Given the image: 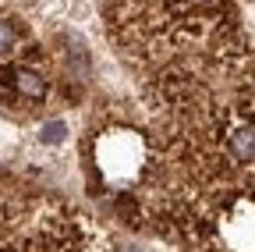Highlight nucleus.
<instances>
[{
    "mask_svg": "<svg viewBox=\"0 0 255 252\" xmlns=\"http://www.w3.org/2000/svg\"><path fill=\"white\" fill-rule=\"evenodd\" d=\"M227 149L241 164H255V128L252 124H234L227 132Z\"/></svg>",
    "mask_w": 255,
    "mask_h": 252,
    "instance_id": "f257e3e1",
    "label": "nucleus"
},
{
    "mask_svg": "<svg viewBox=\"0 0 255 252\" xmlns=\"http://www.w3.org/2000/svg\"><path fill=\"white\" fill-rule=\"evenodd\" d=\"M11 85H14V92L21 100H43L46 96V78L39 71H32V68H14Z\"/></svg>",
    "mask_w": 255,
    "mask_h": 252,
    "instance_id": "f03ea898",
    "label": "nucleus"
},
{
    "mask_svg": "<svg viewBox=\"0 0 255 252\" xmlns=\"http://www.w3.org/2000/svg\"><path fill=\"white\" fill-rule=\"evenodd\" d=\"M64 139H68V121H60V117L46 121L39 128V142H46V146H60Z\"/></svg>",
    "mask_w": 255,
    "mask_h": 252,
    "instance_id": "7ed1b4c3",
    "label": "nucleus"
},
{
    "mask_svg": "<svg viewBox=\"0 0 255 252\" xmlns=\"http://www.w3.org/2000/svg\"><path fill=\"white\" fill-rule=\"evenodd\" d=\"M18 43H21V32H18V25L0 18V57L14 53V50H18Z\"/></svg>",
    "mask_w": 255,
    "mask_h": 252,
    "instance_id": "20e7f679",
    "label": "nucleus"
},
{
    "mask_svg": "<svg viewBox=\"0 0 255 252\" xmlns=\"http://www.w3.org/2000/svg\"><path fill=\"white\" fill-rule=\"evenodd\" d=\"M252 128H255V121H252Z\"/></svg>",
    "mask_w": 255,
    "mask_h": 252,
    "instance_id": "39448f33",
    "label": "nucleus"
}]
</instances>
